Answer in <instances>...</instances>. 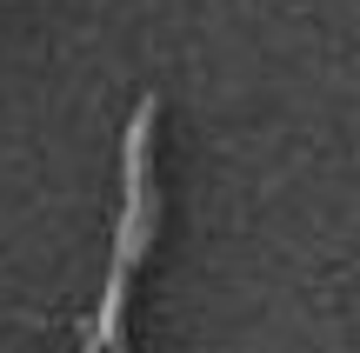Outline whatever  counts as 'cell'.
<instances>
[{
    "instance_id": "6da1fadb",
    "label": "cell",
    "mask_w": 360,
    "mask_h": 353,
    "mask_svg": "<svg viewBox=\"0 0 360 353\" xmlns=\"http://www.w3.org/2000/svg\"><path fill=\"white\" fill-rule=\"evenodd\" d=\"M154 120H160V100L147 93L134 107V127H127V147H120V227H114V260H107V287H101V307L87 320V340L80 353H127V300H134V274H141L147 247H154V227H160V187H154Z\"/></svg>"
}]
</instances>
